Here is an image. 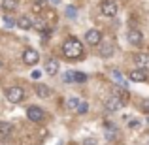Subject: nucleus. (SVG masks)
<instances>
[{"instance_id": "1a4fd4ad", "label": "nucleus", "mask_w": 149, "mask_h": 145, "mask_svg": "<svg viewBox=\"0 0 149 145\" xmlns=\"http://www.w3.org/2000/svg\"><path fill=\"white\" fill-rule=\"evenodd\" d=\"M134 62H136V66H138V68L147 70L149 68V53H138L134 57Z\"/></svg>"}, {"instance_id": "4468645a", "label": "nucleus", "mask_w": 149, "mask_h": 145, "mask_svg": "<svg viewBox=\"0 0 149 145\" xmlns=\"http://www.w3.org/2000/svg\"><path fill=\"white\" fill-rule=\"evenodd\" d=\"M19 0H2V10L4 11H13L17 8Z\"/></svg>"}, {"instance_id": "aec40b11", "label": "nucleus", "mask_w": 149, "mask_h": 145, "mask_svg": "<svg viewBox=\"0 0 149 145\" xmlns=\"http://www.w3.org/2000/svg\"><path fill=\"white\" fill-rule=\"evenodd\" d=\"M32 26L38 28L40 32H45V19H38V21H32Z\"/></svg>"}, {"instance_id": "393cba45", "label": "nucleus", "mask_w": 149, "mask_h": 145, "mask_svg": "<svg viewBox=\"0 0 149 145\" xmlns=\"http://www.w3.org/2000/svg\"><path fill=\"white\" fill-rule=\"evenodd\" d=\"M4 23H6V26H15V25H17V21H13L10 15H6V17H4Z\"/></svg>"}, {"instance_id": "f03ea898", "label": "nucleus", "mask_w": 149, "mask_h": 145, "mask_svg": "<svg viewBox=\"0 0 149 145\" xmlns=\"http://www.w3.org/2000/svg\"><path fill=\"white\" fill-rule=\"evenodd\" d=\"M6 98L11 104H19V102L25 100V91H23L21 87H10L6 91Z\"/></svg>"}, {"instance_id": "4be33fe9", "label": "nucleus", "mask_w": 149, "mask_h": 145, "mask_svg": "<svg viewBox=\"0 0 149 145\" xmlns=\"http://www.w3.org/2000/svg\"><path fill=\"white\" fill-rule=\"evenodd\" d=\"M79 104H81V102L77 100V98H70V100H68V108H70V109H74V111L77 109V105H79Z\"/></svg>"}, {"instance_id": "9b49d317", "label": "nucleus", "mask_w": 149, "mask_h": 145, "mask_svg": "<svg viewBox=\"0 0 149 145\" xmlns=\"http://www.w3.org/2000/svg\"><path fill=\"white\" fill-rule=\"evenodd\" d=\"M45 72H47L49 76H55V74L58 72V60L57 58H49V60L45 62Z\"/></svg>"}, {"instance_id": "b1692460", "label": "nucleus", "mask_w": 149, "mask_h": 145, "mask_svg": "<svg viewBox=\"0 0 149 145\" xmlns=\"http://www.w3.org/2000/svg\"><path fill=\"white\" fill-rule=\"evenodd\" d=\"M102 55H104V57H109V55H111V49H109V45L108 44H102V51H100Z\"/></svg>"}, {"instance_id": "cd10ccee", "label": "nucleus", "mask_w": 149, "mask_h": 145, "mask_svg": "<svg viewBox=\"0 0 149 145\" xmlns=\"http://www.w3.org/2000/svg\"><path fill=\"white\" fill-rule=\"evenodd\" d=\"M142 109L149 113V100H143V102H142Z\"/></svg>"}, {"instance_id": "412c9836", "label": "nucleus", "mask_w": 149, "mask_h": 145, "mask_svg": "<svg viewBox=\"0 0 149 145\" xmlns=\"http://www.w3.org/2000/svg\"><path fill=\"white\" fill-rule=\"evenodd\" d=\"M76 111L79 113V115H85V113L89 111V104H87V102H81V104L77 105V109H76Z\"/></svg>"}, {"instance_id": "a878e982", "label": "nucleus", "mask_w": 149, "mask_h": 145, "mask_svg": "<svg viewBox=\"0 0 149 145\" xmlns=\"http://www.w3.org/2000/svg\"><path fill=\"white\" fill-rule=\"evenodd\" d=\"M128 126H130V128H138L140 126V121L138 119H132L130 123H128Z\"/></svg>"}, {"instance_id": "dca6fc26", "label": "nucleus", "mask_w": 149, "mask_h": 145, "mask_svg": "<svg viewBox=\"0 0 149 145\" xmlns=\"http://www.w3.org/2000/svg\"><path fill=\"white\" fill-rule=\"evenodd\" d=\"M42 11H45V0H36V2L32 4V13H42Z\"/></svg>"}, {"instance_id": "20e7f679", "label": "nucleus", "mask_w": 149, "mask_h": 145, "mask_svg": "<svg viewBox=\"0 0 149 145\" xmlns=\"http://www.w3.org/2000/svg\"><path fill=\"white\" fill-rule=\"evenodd\" d=\"M26 117H29L32 123H40V121H44V109L38 108V105H30V108L26 109Z\"/></svg>"}, {"instance_id": "c85d7f7f", "label": "nucleus", "mask_w": 149, "mask_h": 145, "mask_svg": "<svg viewBox=\"0 0 149 145\" xmlns=\"http://www.w3.org/2000/svg\"><path fill=\"white\" fill-rule=\"evenodd\" d=\"M40 76H42V74L38 72V70H34V72H32V77H34V79H38V77H40Z\"/></svg>"}, {"instance_id": "0eeeda50", "label": "nucleus", "mask_w": 149, "mask_h": 145, "mask_svg": "<svg viewBox=\"0 0 149 145\" xmlns=\"http://www.w3.org/2000/svg\"><path fill=\"white\" fill-rule=\"evenodd\" d=\"M123 105H125V102L121 100V98H117L115 94L106 100V109H108V111H117V109H121Z\"/></svg>"}, {"instance_id": "f257e3e1", "label": "nucleus", "mask_w": 149, "mask_h": 145, "mask_svg": "<svg viewBox=\"0 0 149 145\" xmlns=\"http://www.w3.org/2000/svg\"><path fill=\"white\" fill-rule=\"evenodd\" d=\"M62 55H64L66 58H79L81 55H83V45H81V42L77 40V38H68V40L62 44Z\"/></svg>"}, {"instance_id": "7ed1b4c3", "label": "nucleus", "mask_w": 149, "mask_h": 145, "mask_svg": "<svg viewBox=\"0 0 149 145\" xmlns=\"http://www.w3.org/2000/svg\"><path fill=\"white\" fill-rule=\"evenodd\" d=\"M100 11L106 15V17H115V15H117V4H115V0H102Z\"/></svg>"}, {"instance_id": "ddd939ff", "label": "nucleus", "mask_w": 149, "mask_h": 145, "mask_svg": "<svg viewBox=\"0 0 149 145\" xmlns=\"http://www.w3.org/2000/svg\"><path fill=\"white\" fill-rule=\"evenodd\" d=\"M17 26H19V28H23V30L32 28V19L26 17V15H21V17L17 19Z\"/></svg>"}, {"instance_id": "bb28decb", "label": "nucleus", "mask_w": 149, "mask_h": 145, "mask_svg": "<svg viewBox=\"0 0 149 145\" xmlns=\"http://www.w3.org/2000/svg\"><path fill=\"white\" fill-rule=\"evenodd\" d=\"M83 145H96V139L87 138V139H83Z\"/></svg>"}, {"instance_id": "423d86ee", "label": "nucleus", "mask_w": 149, "mask_h": 145, "mask_svg": "<svg viewBox=\"0 0 149 145\" xmlns=\"http://www.w3.org/2000/svg\"><path fill=\"white\" fill-rule=\"evenodd\" d=\"M85 42L89 45H100L102 44V34L98 30H87L85 32Z\"/></svg>"}, {"instance_id": "f8f14e48", "label": "nucleus", "mask_w": 149, "mask_h": 145, "mask_svg": "<svg viewBox=\"0 0 149 145\" xmlns=\"http://www.w3.org/2000/svg\"><path fill=\"white\" fill-rule=\"evenodd\" d=\"M34 91H36V94L40 96V98H47V96H51V89L47 87V85L38 83V85H34Z\"/></svg>"}, {"instance_id": "9d476101", "label": "nucleus", "mask_w": 149, "mask_h": 145, "mask_svg": "<svg viewBox=\"0 0 149 145\" xmlns=\"http://www.w3.org/2000/svg\"><path fill=\"white\" fill-rule=\"evenodd\" d=\"M127 38H128V44H130V45H140L142 40H143V36H142L140 30H128Z\"/></svg>"}, {"instance_id": "a211bd4d", "label": "nucleus", "mask_w": 149, "mask_h": 145, "mask_svg": "<svg viewBox=\"0 0 149 145\" xmlns=\"http://www.w3.org/2000/svg\"><path fill=\"white\" fill-rule=\"evenodd\" d=\"M111 76L115 77V81H117V83H119V85H123V87H125V85H127V81H125L123 74H121L119 70H113V72H111Z\"/></svg>"}, {"instance_id": "6e6552de", "label": "nucleus", "mask_w": 149, "mask_h": 145, "mask_svg": "<svg viewBox=\"0 0 149 145\" xmlns=\"http://www.w3.org/2000/svg\"><path fill=\"white\" fill-rule=\"evenodd\" d=\"M128 79L134 81V83H142V81H146V79H147V74H146V70H142V68L132 70V72L128 74Z\"/></svg>"}, {"instance_id": "5701e85b", "label": "nucleus", "mask_w": 149, "mask_h": 145, "mask_svg": "<svg viewBox=\"0 0 149 145\" xmlns=\"http://www.w3.org/2000/svg\"><path fill=\"white\" fill-rule=\"evenodd\" d=\"M66 15H68L70 19H76V17H77V11L74 10L72 6H68V8H66Z\"/></svg>"}, {"instance_id": "f3484780", "label": "nucleus", "mask_w": 149, "mask_h": 145, "mask_svg": "<svg viewBox=\"0 0 149 145\" xmlns=\"http://www.w3.org/2000/svg\"><path fill=\"white\" fill-rule=\"evenodd\" d=\"M113 92H115V96H117V98H121L125 104L128 102V91H127V89H119V87H115V89H113Z\"/></svg>"}, {"instance_id": "2eb2a0df", "label": "nucleus", "mask_w": 149, "mask_h": 145, "mask_svg": "<svg viewBox=\"0 0 149 145\" xmlns=\"http://www.w3.org/2000/svg\"><path fill=\"white\" fill-rule=\"evenodd\" d=\"M13 132V126H11L10 123H0V136H4V138H8V136Z\"/></svg>"}, {"instance_id": "c756f323", "label": "nucleus", "mask_w": 149, "mask_h": 145, "mask_svg": "<svg viewBox=\"0 0 149 145\" xmlns=\"http://www.w3.org/2000/svg\"><path fill=\"white\" fill-rule=\"evenodd\" d=\"M53 2H58V0H53Z\"/></svg>"}, {"instance_id": "39448f33", "label": "nucleus", "mask_w": 149, "mask_h": 145, "mask_svg": "<svg viewBox=\"0 0 149 145\" xmlns=\"http://www.w3.org/2000/svg\"><path fill=\"white\" fill-rule=\"evenodd\" d=\"M40 60V55H38L36 49H25V53H23V62L29 66L36 64V62Z\"/></svg>"}, {"instance_id": "6ab92c4d", "label": "nucleus", "mask_w": 149, "mask_h": 145, "mask_svg": "<svg viewBox=\"0 0 149 145\" xmlns=\"http://www.w3.org/2000/svg\"><path fill=\"white\" fill-rule=\"evenodd\" d=\"M74 81H76V83H85V81H87V74L74 72Z\"/></svg>"}]
</instances>
